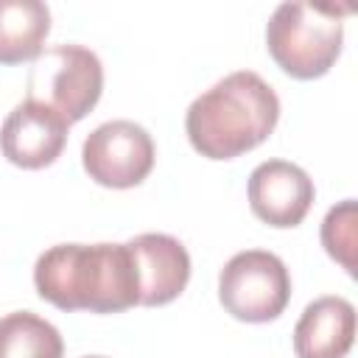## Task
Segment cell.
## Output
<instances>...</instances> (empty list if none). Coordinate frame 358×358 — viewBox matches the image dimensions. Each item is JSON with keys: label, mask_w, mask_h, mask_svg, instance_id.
Returning a JSON list of instances; mask_svg holds the SVG:
<instances>
[{"label": "cell", "mask_w": 358, "mask_h": 358, "mask_svg": "<svg viewBox=\"0 0 358 358\" xmlns=\"http://www.w3.org/2000/svg\"><path fill=\"white\" fill-rule=\"evenodd\" d=\"M313 179L294 162L266 159L249 173V207L268 227H296L313 204Z\"/></svg>", "instance_id": "obj_8"}, {"label": "cell", "mask_w": 358, "mask_h": 358, "mask_svg": "<svg viewBox=\"0 0 358 358\" xmlns=\"http://www.w3.org/2000/svg\"><path fill=\"white\" fill-rule=\"evenodd\" d=\"M70 123L42 101L17 103L0 126V151L3 157L25 171L45 168L59 159L67 143Z\"/></svg>", "instance_id": "obj_7"}, {"label": "cell", "mask_w": 358, "mask_h": 358, "mask_svg": "<svg viewBox=\"0 0 358 358\" xmlns=\"http://www.w3.org/2000/svg\"><path fill=\"white\" fill-rule=\"evenodd\" d=\"M347 11V6L336 8L302 0L280 3L266 25V48L277 67L299 81L324 76L341 53V17Z\"/></svg>", "instance_id": "obj_3"}, {"label": "cell", "mask_w": 358, "mask_h": 358, "mask_svg": "<svg viewBox=\"0 0 358 358\" xmlns=\"http://www.w3.org/2000/svg\"><path fill=\"white\" fill-rule=\"evenodd\" d=\"M355 341V308L344 296L313 299L296 327L294 352L296 358H344Z\"/></svg>", "instance_id": "obj_10"}, {"label": "cell", "mask_w": 358, "mask_h": 358, "mask_svg": "<svg viewBox=\"0 0 358 358\" xmlns=\"http://www.w3.org/2000/svg\"><path fill=\"white\" fill-rule=\"evenodd\" d=\"M36 294L59 310L120 313L140 305L129 243H59L36 257Z\"/></svg>", "instance_id": "obj_1"}, {"label": "cell", "mask_w": 358, "mask_h": 358, "mask_svg": "<svg viewBox=\"0 0 358 358\" xmlns=\"http://www.w3.org/2000/svg\"><path fill=\"white\" fill-rule=\"evenodd\" d=\"M218 299L224 310L241 322H271L285 310L291 299V274L274 252H238L224 263L218 274Z\"/></svg>", "instance_id": "obj_5"}, {"label": "cell", "mask_w": 358, "mask_h": 358, "mask_svg": "<svg viewBox=\"0 0 358 358\" xmlns=\"http://www.w3.org/2000/svg\"><path fill=\"white\" fill-rule=\"evenodd\" d=\"M137 280L140 305L157 308L173 302L190 280V255L185 243L165 232H143L129 241Z\"/></svg>", "instance_id": "obj_9"}, {"label": "cell", "mask_w": 358, "mask_h": 358, "mask_svg": "<svg viewBox=\"0 0 358 358\" xmlns=\"http://www.w3.org/2000/svg\"><path fill=\"white\" fill-rule=\"evenodd\" d=\"M154 154L151 134L134 120L101 123L81 145V162L90 179L115 190L140 185L154 168Z\"/></svg>", "instance_id": "obj_6"}, {"label": "cell", "mask_w": 358, "mask_h": 358, "mask_svg": "<svg viewBox=\"0 0 358 358\" xmlns=\"http://www.w3.org/2000/svg\"><path fill=\"white\" fill-rule=\"evenodd\" d=\"M84 358H106V355H84Z\"/></svg>", "instance_id": "obj_14"}, {"label": "cell", "mask_w": 358, "mask_h": 358, "mask_svg": "<svg viewBox=\"0 0 358 358\" xmlns=\"http://www.w3.org/2000/svg\"><path fill=\"white\" fill-rule=\"evenodd\" d=\"M103 92V64L84 45H53L34 59L28 98L56 109L70 126L87 117Z\"/></svg>", "instance_id": "obj_4"}, {"label": "cell", "mask_w": 358, "mask_h": 358, "mask_svg": "<svg viewBox=\"0 0 358 358\" xmlns=\"http://www.w3.org/2000/svg\"><path fill=\"white\" fill-rule=\"evenodd\" d=\"M50 8L42 0H0V64H22L42 53Z\"/></svg>", "instance_id": "obj_11"}, {"label": "cell", "mask_w": 358, "mask_h": 358, "mask_svg": "<svg viewBox=\"0 0 358 358\" xmlns=\"http://www.w3.org/2000/svg\"><path fill=\"white\" fill-rule=\"evenodd\" d=\"M280 120V98L257 73L235 70L201 92L185 115L190 145L207 159H235L257 148Z\"/></svg>", "instance_id": "obj_2"}, {"label": "cell", "mask_w": 358, "mask_h": 358, "mask_svg": "<svg viewBox=\"0 0 358 358\" xmlns=\"http://www.w3.org/2000/svg\"><path fill=\"white\" fill-rule=\"evenodd\" d=\"M322 243H324V252L347 268V274H355V201L352 199H344L341 204L327 210L322 221Z\"/></svg>", "instance_id": "obj_13"}, {"label": "cell", "mask_w": 358, "mask_h": 358, "mask_svg": "<svg viewBox=\"0 0 358 358\" xmlns=\"http://www.w3.org/2000/svg\"><path fill=\"white\" fill-rule=\"evenodd\" d=\"M0 358H64L62 333L31 310L0 319Z\"/></svg>", "instance_id": "obj_12"}]
</instances>
